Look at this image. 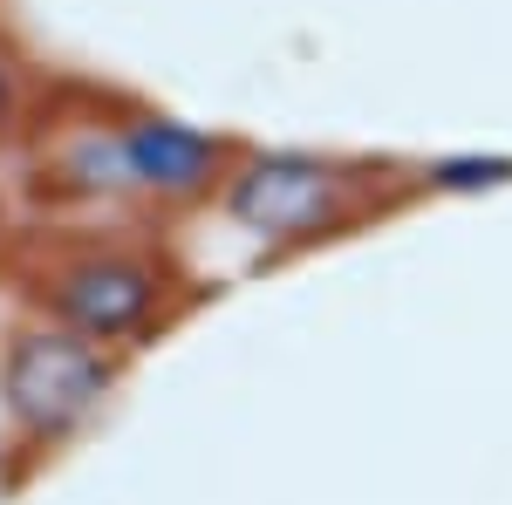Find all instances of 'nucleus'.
Segmentation results:
<instances>
[{
	"instance_id": "1",
	"label": "nucleus",
	"mask_w": 512,
	"mask_h": 505,
	"mask_svg": "<svg viewBox=\"0 0 512 505\" xmlns=\"http://www.w3.org/2000/svg\"><path fill=\"white\" fill-rule=\"evenodd\" d=\"M246 137L192 123L137 89L48 76L21 151L7 157L0 212L28 219H137L192 233L219 205Z\"/></svg>"
},
{
	"instance_id": "2",
	"label": "nucleus",
	"mask_w": 512,
	"mask_h": 505,
	"mask_svg": "<svg viewBox=\"0 0 512 505\" xmlns=\"http://www.w3.org/2000/svg\"><path fill=\"white\" fill-rule=\"evenodd\" d=\"M485 164L451 157H410V151H342V144H253L239 151L219 205L198 219L219 233V253L205 273L260 280V273L301 267L315 253H335L349 239L390 233L410 212L437 205L458 185H478ZM192 226V233H198Z\"/></svg>"
},
{
	"instance_id": "3",
	"label": "nucleus",
	"mask_w": 512,
	"mask_h": 505,
	"mask_svg": "<svg viewBox=\"0 0 512 505\" xmlns=\"http://www.w3.org/2000/svg\"><path fill=\"white\" fill-rule=\"evenodd\" d=\"M219 294L226 287L171 226L0 212V308L76 328L117 355L144 362Z\"/></svg>"
},
{
	"instance_id": "4",
	"label": "nucleus",
	"mask_w": 512,
	"mask_h": 505,
	"mask_svg": "<svg viewBox=\"0 0 512 505\" xmlns=\"http://www.w3.org/2000/svg\"><path fill=\"white\" fill-rule=\"evenodd\" d=\"M130 369L137 355H117L41 314L0 308V499L62 465L110 417Z\"/></svg>"
}]
</instances>
